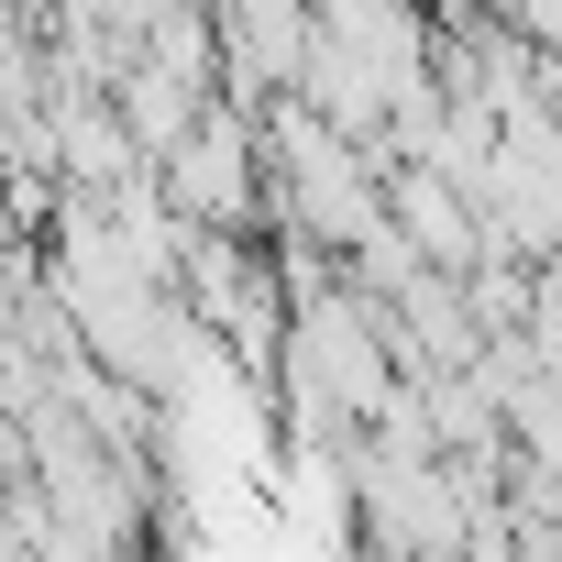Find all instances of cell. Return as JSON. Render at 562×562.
<instances>
[{"label":"cell","instance_id":"6da1fadb","mask_svg":"<svg viewBox=\"0 0 562 562\" xmlns=\"http://www.w3.org/2000/svg\"><path fill=\"white\" fill-rule=\"evenodd\" d=\"M155 199L177 210V232H243L265 210V122L243 100H210L166 155H155Z\"/></svg>","mask_w":562,"mask_h":562},{"label":"cell","instance_id":"7a4b0ae2","mask_svg":"<svg viewBox=\"0 0 562 562\" xmlns=\"http://www.w3.org/2000/svg\"><path fill=\"white\" fill-rule=\"evenodd\" d=\"M386 221H397L408 254L441 265V276H474V254H485V221H474V199H463L441 166H386Z\"/></svg>","mask_w":562,"mask_h":562},{"label":"cell","instance_id":"3957f363","mask_svg":"<svg viewBox=\"0 0 562 562\" xmlns=\"http://www.w3.org/2000/svg\"><path fill=\"white\" fill-rule=\"evenodd\" d=\"M518 342L562 353V243H551V254H529V299H518Z\"/></svg>","mask_w":562,"mask_h":562}]
</instances>
